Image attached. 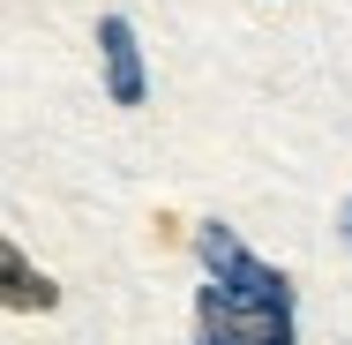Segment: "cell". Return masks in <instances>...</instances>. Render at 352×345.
Segmentation results:
<instances>
[{
	"label": "cell",
	"instance_id": "obj_1",
	"mask_svg": "<svg viewBox=\"0 0 352 345\" xmlns=\"http://www.w3.org/2000/svg\"><path fill=\"white\" fill-rule=\"evenodd\" d=\"M203 263H210V285H203V338H225V345H285L292 338V285H285L270 263H255L225 225H203L195 233Z\"/></svg>",
	"mask_w": 352,
	"mask_h": 345
},
{
	"label": "cell",
	"instance_id": "obj_2",
	"mask_svg": "<svg viewBox=\"0 0 352 345\" xmlns=\"http://www.w3.org/2000/svg\"><path fill=\"white\" fill-rule=\"evenodd\" d=\"M98 45H105V90H113V105H142V45H135V23L128 15H105L98 23Z\"/></svg>",
	"mask_w": 352,
	"mask_h": 345
},
{
	"label": "cell",
	"instance_id": "obj_3",
	"mask_svg": "<svg viewBox=\"0 0 352 345\" xmlns=\"http://www.w3.org/2000/svg\"><path fill=\"white\" fill-rule=\"evenodd\" d=\"M0 308H8V315H45V308H60V285L38 271L15 240H0Z\"/></svg>",
	"mask_w": 352,
	"mask_h": 345
},
{
	"label": "cell",
	"instance_id": "obj_4",
	"mask_svg": "<svg viewBox=\"0 0 352 345\" xmlns=\"http://www.w3.org/2000/svg\"><path fill=\"white\" fill-rule=\"evenodd\" d=\"M338 225H345V240H352V203H345V218H338Z\"/></svg>",
	"mask_w": 352,
	"mask_h": 345
}]
</instances>
